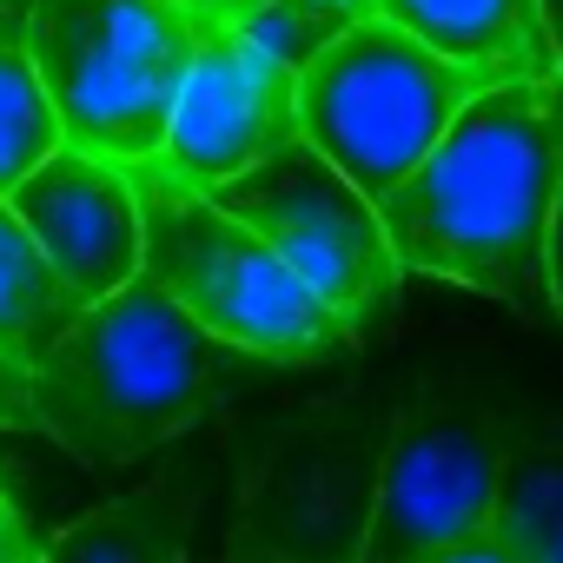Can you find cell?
<instances>
[{"label": "cell", "instance_id": "1", "mask_svg": "<svg viewBox=\"0 0 563 563\" xmlns=\"http://www.w3.org/2000/svg\"><path fill=\"white\" fill-rule=\"evenodd\" d=\"M563 186V74L484 87L424 166L378 206L405 272L510 306L523 325L550 312V206Z\"/></svg>", "mask_w": 563, "mask_h": 563}, {"label": "cell", "instance_id": "2", "mask_svg": "<svg viewBox=\"0 0 563 563\" xmlns=\"http://www.w3.org/2000/svg\"><path fill=\"white\" fill-rule=\"evenodd\" d=\"M252 358L225 352L153 278L87 306L54 358L34 372L41 438L80 464H133L192 431Z\"/></svg>", "mask_w": 563, "mask_h": 563}, {"label": "cell", "instance_id": "3", "mask_svg": "<svg viewBox=\"0 0 563 563\" xmlns=\"http://www.w3.org/2000/svg\"><path fill=\"white\" fill-rule=\"evenodd\" d=\"M133 186H140V225H146L140 278H153L225 352L252 365H299V372L345 365L358 352L345 325L299 286V272L245 219H232L206 186L166 173L159 159L133 166Z\"/></svg>", "mask_w": 563, "mask_h": 563}, {"label": "cell", "instance_id": "4", "mask_svg": "<svg viewBox=\"0 0 563 563\" xmlns=\"http://www.w3.org/2000/svg\"><path fill=\"white\" fill-rule=\"evenodd\" d=\"M21 41L67 146L113 166L159 159L199 47L179 0H34Z\"/></svg>", "mask_w": 563, "mask_h": 563}, {"label": "cell", "instance_id": "5", "mask_svg": "<svg viewBox=\"0 0 563 563\" xmlns=\"http://www.w3.org/2000/svg\"><path fill=\"white\" fill-rule=\"evenodd\" d=\"M530 418L477 372H424L385 424L378 497L358 563H424L444 543L490 530L504 464Z\"/></svg>", "mask_w": 563, "mask_h": 563}, {"label": "cell", "instance_id": "6", "mask_svg": "<svg viewBox=\"0 0 563 563\" xmlns=\"http://www.w3.org/2000/svg\"><path fill=\"white\" fill-rule=\"evenodd\" d=\"M477 93V74L438 60L391 21H365L299 67V140L385 206Z\"/></svg>", "mask_w": 563, "mask_h": 563}, {"label": "cell", "instance_id": "7", "mask_svg": "<svg viewBox=\"0 0 563 563\" xmlns=\"http://www.w3.org/2000/svg\"><path fill=\"white\" fill-rule=\"evenodd\" d=\"M212 199L232 219H245L278 258L299 272V286L345 325L352 345H372V339L391 332L405 265H398V252L385 239V219L306 140L292 153L265 159L258 173L219 186Z\"/></svg>", "mask_w": 563, "mask_h": 563}, {"label": "cell", "instance_id": "8", "mask_svg": "<svg viewBox=\"0 0 563 563\" xmlns=\"http://www.w3.org/2000/svg\"><path fill=\"white\" fill-rule=\"evenodd\" d=\"M385 424L391 418L365 411V398L286 424L252 457L232 530L265 563H358L378 497Z\"/></svg>", "mask_w": 563, "mask_h": 563}, {"label": "cell", "instance_id": "9", "mask_svg": "<svg viewBox=\"0 0 563 563\" xmlns=\"http://www.w3.org/2000/svg\"><path fill=\"white\" fill-rule=\"evenodd\" d=\"M299 146V67H286L252 27L199 21L192 74L179 87L159 166L219 192Z\"/></svg>", "mask_w": 563, "mask_h": 563}, {"label": "cell", "instance_id": "10", "mask_svg": "<svg viewBox=\"0 0 563 563\" xmlns=\"http://www.w3.org/2000/svg\"><path fill=\"white\" fill-rule=\"evenodd\" d=\"M14 219L34 232V245L47 252V265L74 286L80 306L113 299L120 286L140 278V186L133 166H113L100 153L60 146L14 199Z\"/></svg>", "mask_w": 563, "mask_h": 563}, {"label": "cell", "instance_id": "11", "mask_svg": "<svg viewBox=\"0 0 563 563\" xmlns=\"http://www.w3.org/2000/svg\"><path fill=\"white\" fill-rule=\"evenodd\" d=\"M378 21L405 27L438 60L477 74L484 87L563 74L537 0H378Z\"/></svg>", "mask_w": 563, "mask_h": 563}, {"label": "cell", "instance_id": "12", "mask_svg": "<svg viewBox=\"0 0 563 563\" xmlns=\"http://www.w3.org/2000/svg\"><path fill=\"white\" fill-rule=\"evenodd\" d=\"M199 504L179 484H140L41 543L34 563H186Z\"/></svg>", "mask_w": 563, "mask_h": 563}, {"label": "cell", "instance_id": "13", "mask_svg": "<svg viewBox=\"0 0 563 563\" xmlns=\"http://www.w3.org/2000/svg\"><path fill=\"white\" fill-rule=\"evenodd\" d=\"M80 312L87 306L74 299V286L47 265L34 232L14 219V206L0 199V352L41 372Z\"/></svg>", "mask_w": 563, "mask_h": 563}, {"label": "cell", "instance_id": "14", "mask_svg": "<svg viewBox=\"0 0 563 563\" xmlns=\"http://www.w3.org/2000/svg\"><path fill=\"white\" fill-rule=\"evenodd\" d=\"M490 530L523 563H563V424H530L504 464Z\"/></svg>", "mask_w": 563, "mask_h": 563}, {"label": "cell", "instance_id": "15", "mask_svg": "<svg viewBox=\"0 0 563 563\" xmlns=\"http://www.w3.org/2000/svg\"><path fill=\"white\" fill-rule=\"evenodd\" d=\"M60 146L67 133L27 60V41H0V199H14Z\"/></svg>", "mask_w": 563, "mask_h": 563}, {"label": "cell", "instance_id": "16", "mask_svg": "<svg viewBox=\"0 0 563 563\" xmlns=\"http://www.w3.org/2000/svg\"><path fill=\"white\" fill-rule=\"evenodd\" d=\"M365 21H378V0H265V14L252 21V34L286 67H306V60H319L332 41H345Z\"/></svg>", "mask_w": 563, "mask_h": 563}, {"label": "cell", "instance_id": "17", "mask_svg": "<svg viewBox=\"0 0 563 563\" xmlns=\"http://www.w3.org/2000/svg\"><path fill=\"white\" fill-rule=\"evenodd\" d=\"M0 431H41V405H34V365L0 352Z\"/></svg>", "mask_w": 563, "mask_h": 563}, {"label": "cell", "instance_id": "18", "mask_svg": "<svg viewBox=\"0 0 563 563\" xmlns=\"http://www.w3.org/2000/svg\"><path fill=\"white\" fill-rule=\"evenodd\" d=\"M34 556H41V543H34V530H27L14 490H0V563H34Z\"/></svg>", "mask_w": 563, "mask_h": 563}, {"label": "cell", "instance_id": "19", "mask_svg": "<svg viewBox=\"0 0 563 563\" xmlns=\"http://www.w3.org/2000/svg\"><path fill=\"white\" fill-rule=\"evenodd\" d=\"M424 563H523L497 530H477V537H464V543H444L438 556H424Z\"/></svg>", "mask_w": 563, "mask_h": 563}, {"label": "cell", "instance_id": "20", "mask_svg": "<svg viewBox=\"0 0 563 563\" xmlns=\"http://www.w3.org/2000/svg\"><path fill=\"white\" fill-rule=\"evenodd\" d=\"M192 21H225V27H252L265 14V0H179Z\"/></svg>", "mask_w": 563, "mask_h": 563}, {"label": "cell", "instance_id": "21", "mask_svg": "<svg viewBox=\"0 0 563 563\" xmlns=\"http://www.w3.org/2000/svg\"><path fill=\"white\" fill-rule=\"evenodd\" d=\"M543 272H550V312L563 325V186H556V206H550V252H543Z\"/></svg>", "mask_w": 563, "mask_h": 563}, {"label": "cell", "instance_id": "22", "mask_svg": "<svg viewBox=\"0 0 563 563\" xmlns=\"http://www.w3.org/2000/svg\"><path fill=\"white\" fill-rule=\"evenodd\" d=\"M186 563H265V556H258L239 530H225V543H219V550H206V556H192V550H186Z\"/></svg>", "mask_w": 563, "mask_h": 563}, {"label": "cell", "instance_id": "23", "mask_svg": "<svg viewBox=\"0 0 563 563\" xmlns=\"http://www.w3.org/2000/svg\"><path fill=\"white\" fill-rule=\"evenodd\" d=\"M27 8H34V0H0V41H21L27 34Z\"/></svg>", "mask_w": 563, "mask_h": 563}, {"label": "cell", "instance_id": "24", "mask_svg": "<svg viewBox=\"0 0 563 563\" xmlns=\"http://www.w3.org/2000/svg\"><path fill=\"white\" fill-rule=\"evenodd\" d=\"M543 8V27H550V47H556V60H563V0H537Z\"/></svg>", "mask_w": 563, "mask_h": 563}, {"label": "cell", "instance_id": "25", "mask_svg": "<svg viewBox=\"0 0 563 563\" xmlns=\"http://www.w3.org/2000/svg\"><path fill=\"white\" fill-rule=\"evenodd\" d=\"M0 490H8V464H0Z\"/></svg>", "mask_w": 563, "mask_h": 563}]
</instances>
